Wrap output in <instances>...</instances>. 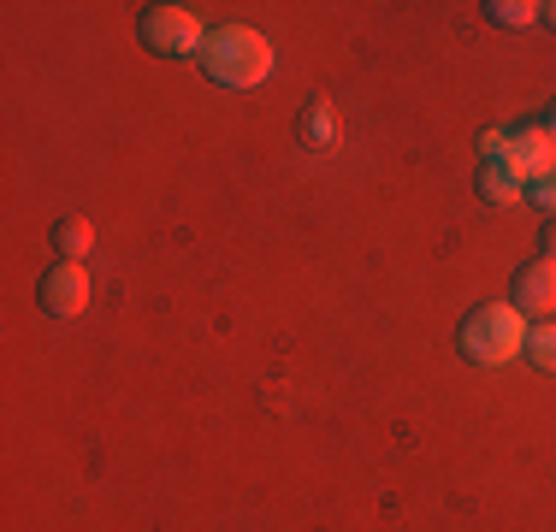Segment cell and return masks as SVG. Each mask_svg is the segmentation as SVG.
<instances>
[{"instance_id": "7", "label": "cell", "mask_w": 556, "mask_h": 532, "mask_svg": "<svg viewBox=\"0 0 556 532\" xmlns=\"http://www.w3.org/2000/svg\"><path fill=\"white\" fill-rule=\"evenodd\" d=\"M521 190H527V183L515 178V172L503 166V160H485L480 178H473V195H480L485 207H509V202H521Z\"/></svg>"}, {"instance_id": "2", "label": "cell", "mask_w": 556, "mask_h": 532, "mask_svg": "<svg viewBox=\"0 0 556 532\" xmlns=\"http://www.w3.org/2000/svg\"><path fill=\"white\" fill-rule=\"evenodd\" d=\"M456 350L468 355L473 367H503V362H515V355L527 350V314L515 308V302H485V308H473L468 319H462Z\"/></svg>"}, {"instance_id": "16", "label": "cell", "mask_w": 556, "mask_h": 532, "mask_svg": "<svg viewBox=\"0 0 556 532\" xmlns=\"http://www.w3.org/2000/svg\"><path fill=\"white\" fill-rule=\"evenodd\" d=\"M545 130H551V137H556V113H551V125H545Z\"/></svg>"}, {"instance_id": "5", "label": "cell", "mask_w": 556, "mask_h": 532, "mask_svg": "<svg viewBox=\"0 0 556 532\" xmlns=\"http://www.w3.org/2000/svg\"><path fill=\"white\" fill-rule=\"evenodd\" d=\"M42 308L60 314V319H77L89 308V273H84V266L65 261V266H54V273L42 278Z\"/></svg>"}, {"instance_id": "1", "label": "cell", "mask_w": 556, "mask_h": 532, "mask_svg": "<svg viewBox=\"0 0 556 532\" xmlns=\"http://www.w3.org/2000/svg\"><path fill=\"white\" fill-rule=\"evenodd\" d=\"M195 60H202V72L225 89H255L273 77V48H267V36L249 30V24H219V30H207V42Z\"/></svg>"}, {"instance_id": "11", "label": "cell", "mask_w": 556, "mask_h": 532, "mask_svg": "<svg viewBox=\"0 0 556 532\" xmlns=\"http://www.w3.org/2000/svg\"><path fill=\"white\" fill-rule=\"evenodd\" d=\"M539 12H545V7H533V0H492V7H485V18L503 24V30H521V24H533Z\"/></svg>"}, {"instance_id": "3", "label": "cell", "mask_w": 556, "mask_h": 532, "mask_svg": "<svg viewBox=\"0 0 556 532\" xmlns=\"http://www.w3.org/2000/svg\"><path fill=\"white\" fill-rule=\"evenodd\" d=\"M137 36H142V48L161 53V60H190V53H202V42H207L202 18H195L190 7H142Z\"/></svg>"}, {"instance_id": "10", "label": "cell", "mask_w": 556, "mask_h": 532, "mask_svg": "<svg viewBox=\"0 0 556 532\" xmlns=\"http://www.w3.org/2000/svg\"><path fill=\"white\" fill-rule=\"evenodd\" d=\"M521 355L539 372H556V319H545V326H527V350Z\"/></svg>"}, {"instance_id": "15", "label": "cell", "mask_w": 556, "mask_h": 532, "mask_svg": "<svg viewBox=\"0 0 556 532\" xmlns=\"http://www.w3.org/2000/svg\"><path fill=\"white\" fill-rule=\"evenodd\" d=\"M539 18H545V24H551V30H556V0H551V7H545V12H539Z\"/></svg>"}, {"instance_id": "8", "label": "cell", "mask_w": 556, "mask_h": 532, "mask_svg": "<svg viewBox=\"0 0 556 532\" xmlns=\"http://www.w3.org/2000/svg\"><path fill=\"white\" fill-rule=\"evenodd\" d=\"M296 137H302V149H314V154L332 149V142H338V118H332V106H326V101H308V106H302Z\"/></svg>"}, {"instance_id": "13", "label": "cell", "mask_w": 556, "mask_h": 532, "mask_svg": "<svg viewBox=\"0 0 556 532\" xmlns=\"http://www.w3.org/2000/svg\"><path fill=\"white\" fill-rule=\"evenodd\" d=\"M480 154L503 160V154H509V137H503V130H485V137H480Z\"/></svg>"}, {"instance_id": "9", "label": "cell", "mask_w": 556, "mask_h": 532, "mask_svg": "<svg viewBox=\"0 0 556 532\" xmlns=\"http://www.w3.org/2000/svg\"><path fill=\"white\" fill-rule=\"evenodd\" d=\"M54 249H60L65 261H84L89 249H96V225H89L84 213H72V219H60V225H54Z\"/></svg>"}, {"instance_id": "12", "label": "cell", "mask_w": 556, "mask_h": 532, "mask_svg": "<svg viewBox=\"0 0 556 532\" xmlns=\"http://www.w3.org/2000/svg\"><path fill=\"white\" fill-rule=\"evenodd\" d=\"M527 195H533V202H539V207H545L551 219H556V166L545 172V178H533V183H527Z\"/></svg>"}, {"instance_id": "4", "label": "cell", "mask_w": 556, "mask_h": 532, "mask_svg": "<svg viewBox=\"0 0 556 532\" xmlns=\"http://www.w3.org/2000/svg\"><path fill=\"white\" fill-rule=\"evenodd\" d=\"M503 166H509L521 183L545 178V172L556 166V137H551L545 125H521V130L509 137V154H503Z\"/></svg>"}, {"instance_id": "14", "label": "cell", "mask_w": 556, "mask_h": 532, "mask_svg": "<svg viewBox=\"0 0 556 532\" xmlns=\"http://www.w3.org/2000/svg\"><path fill=\"white\" fill-rule=\"evenodd\" d=\"M539 249H545V261H556V219H545V231H539Z\"/></svg>"}, {"instance_id": "6", "label": "cell", "mask_w": 556, "mask_h": 532, "mask_svg": "<svg viewBox=\"0 0 556 532\" xmlns=\"http://www.w3.org/2000/svg\"><path fill=\"white\" fill-rule=\"evenodd\" d=\"M509 302L521 314H556V261H545V255L527 261L509 284Z\"/></svg>"}]
</instances>
